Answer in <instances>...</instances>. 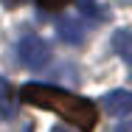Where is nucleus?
Returning a JSON list of instances; mask_svg holds the SVG:
<instances>
[{"instance_id":"f257e3e1","label":"nucleus","mask_w":132,"mask_h":132,"mask_svg":"<svg viewBox=\"0 0 132 132\" xmlns=\"http://www.w3.org/2000/svg\"><path fill=\"white\" fill-rule=\"evenodd\" d=\"M20 101L62 115L68 124H73L79 132H90L98 124V110H96V104L90 98H81L76 93H68V90L53 87V84L28 81V84L20 87Z\"/></svg>"},{"instance_id":"f03ea898","label":"nucleus","mask_w":132,"mask_h":132,"mask_svg":"<svg viewBox=\"0 0 132 132\" xmlns=\"http://www.w3.org/2000/svg\"><path fill=\"white\" fill-rule=\"evenodd\" d=\"M17 56H20V62H23L26 68L42 70V68H48V62H51V45H48L42 37L28 34V37H23V39L17 42Z\"/></svg>"},{"instance_id":"7ed1b4c3","label":"nucleus","mask_w":132,"mask_h":132,"mask_svg":"<svg viewBox=\"0 0 132 132\" xmlns=\"http://www.w3.org/2000/svg\"><path fill=\"white\" fill-rule=\"evenodd\" d=\"M101 107H104L110 115H115V118L129 115L132 112V96L127 90H112V93H107L104 98H101Z\"/></svg>"},{"instance_id":"20e7f679","label":"nucleus","mask_w":132,"mask_h":132,"mask_svg":"<svg viewBox=\"0 0 132 132\" xmlns=\"http://www.w3.org/2000/svg\"><path fill=\"white\" fill-rule=\"evenodd\" d=\"M56 34H59L68 45H81V39H84V26H81L79 20H73V17H65V20L56 23Z\"/></svg>"},{"instance_id":"39448f33","label":"nucleus","mask_w":132,"mask_h":132,"mask_svg":"<svg viewBox=\"0 0 132 132\" xmlns=\"http://www.w3.org/2000/svg\"><path fill=\"white\" fill-rule=\"evenodd\" d=\"M129 31H127V28H121V31H115V37H112V48H115V51L121 53V59H124V62H129L132 59V45H129Z\"/></svg>"},{"instance_id":"423d86ee","label":"nucleus","mask_w":132,"mask_h":132,"mask_svg":"<svg viewBox=\"0 0 132 132\" xmlns=\"http://www.w3.org/2000/svg\"><path fill=\"white\" fill-rule=\"evenodd\" d=\"M0 118H14V104H11V87L0 76Z\"/></svg>"},{"instance_id":"0eeeda50","label":"nucleus","mask_w":132,"mask_h":132,"mask_svg":"<svg viewBox=\"0 0 132 132\" xmlns=\"http://www.w3.org/2000/svg\"><path fill=\"white\" fill-rule=\"evenodd\" d=\"M79 3V11L87 14V17H98V3L96 0H76Z\"/></svg>"},{"instance_id":"6e6552de","label":"nucleus","mask_w":132,"mask_h":132,"mask_svg":"<svg viewBox=\"0 0 132 132\" xmlns=\"http://www.w3.org/2000/svg\"><path fill=\"white\" fill-rule=\"evenodd\" d=\"M39 3V9H45V11H59V9H65L70 0H37Z\"/></svg>"},{"instance_id":"1a4fd4ad","label":"nucleus","mask_w":132,"mask_h":132,"mask_svg":"<svg viewBox=\"0 0 132 132\" xmlns=\"http://www.w3.org/2000/svg\"><path fill=\"white\" fill-rule=\"evenodd\" d=\"M51 132H79L73 124H56V127H51Z\"/></svg>"},{"instance_id":"9d476101","label":"nucleus","mask_w":132,"mask_h":132,"mask_svg":"<svg viewBox=\"0 0 132 132\" xmlns=\"http://www.w3.org/2000/svg\"><path fill=\"white\" fill-rule=\"evenodd\" d=\"M6 9H17V6H23V3H28V0H0Z\"/></svg>"},{"instance_id":"9b49d317","label":"nucleus","mask_w":132,"mask_h":132,"mask_svg":"<svg viewBox=\"0 0 132 132\" xmlns=\"http://www.w3.org/2000/svg\"><path fill=\"white\" fill-rule=\"evenodd\" d=\"M112 132H132V127H129V124H118Z\"/></svg>"}]
</instances>
